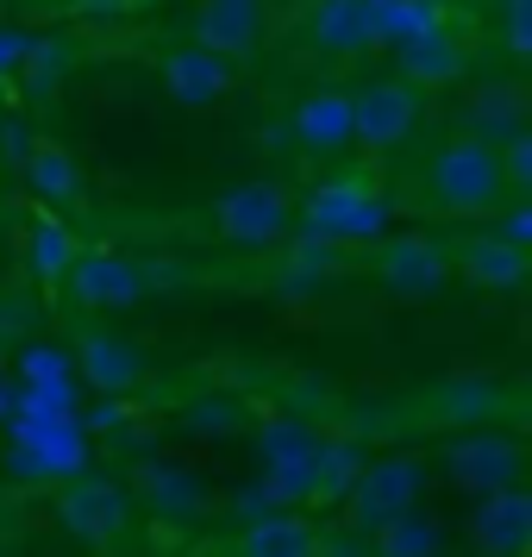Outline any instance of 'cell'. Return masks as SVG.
<instances>
[{
  "mask_svg": "<svg viewBox=\"0 0 532 557\" xmlns=\"http://www.w3.org/2000/svg\"><path fill=\"white\" fill-rule=\"evenodd\" d=\"M320 545L326 539H320V527L307 513H270V520L238 532L232 557H320Z\"/></svg>",
  "mask_w": 532,
  "mask_h": 557,
  "instance_id": "7402d4cb",
  "label": "cell"
},
{
  "mask_svg": "<svg viewBox=\"0 0 532 557\" xmlns=\"http://www.w3.org/2000/svg\"><path fill=\"white\" fill-rule=\"evenodd\" d=\"M370 7H376V13H388V7H395V0H370Z\"/></svg>",
  "mask_w": 532,
  "mask_h": 557,
  "instance_id": "83f0119b",
  "label": "cell"
},
{
  "mask_svg": "<svg viewBox=\"0 0 532 557\" xmlns=\"http://www.w3.org/2000/svg\"><path fill=\"white\" fill-rule=\"evenodd\" d=\"M420 126V88H407L401 76H376L351 95V151L388 157L401 151Z\"/></svg>",
  "mask_w": 532,
  "mask_h": 557,
  "instance_id": "ba28073f",
  "label": "cell"
},
{
  "mask_svg": "<svg viewBox=\"0 0 532 557\" xmlns=\"http://www.w3.org/2000/svg\"><path fill=\"white\" fill-rule=\"evenodd\" d=\"M320 445H326V432L307 426V420H263L257 451H263V476H270V495L276 502H307Z\"/></svg>",
  "mask_w": 532,
  "mask_h": 557,
  "instance_id": "9a60e30c",
  "label": "cell"
},
{
  "mask_svg": "<svg viewBox=\"0 0 532 557\" xmlns=\"http://www.w3.org/2000/svg\"><path fill=\"white\" fill-rule=\"evenodd\" d=\"M420 182H426V207H438L445 220H488L502 201H514V188L502 176V151L482 132H451L426 157Z\"/></svg>",
  "mask_w": 532,
  "mask_h": 557,
  "instance_id": "6da1fadb",
  "label": "cell"
},
{
  "mask_svg": "<svg viewBox=\"0 0 532 557\" xmlns=\"http://www.w3.org/2000/svg\"><path fill=\"white\" fill-rule=\"evenodd\" d=\"M20 170H26V188L38 207H76L88 195V176H82V157L63 145V138H38L26 157H20Z\"/></svg>",
  "mask_w": 532,
  "mask_h": 557,
  "instance_id": "44dd1931",
  "label": "cell"
},
{
  "mask_svg": "<svg viewBox=\"0 0 532 557\" xmlns=\"http://www.w3.org/2000/svg\"><path fill=\"white\" fill-rule=\"evenodd\" d=\"M38 51V38L32 32H13V26H0V70H13L20 57H32Z\"/></svg>",
  "mask_w": 532,
  "mask_h": 557,
  "instance_id": "4316f807",
  "label": "cell"
},
{
  "mask_svg": "<svg viewBox=\"0 0 532 557\" xmlns=\"http://www.w3.org/2000/svg\"><path fill=\"white\" fill-rule=\"evenodd\" d=\"M432 476L426 451H382L376 463H363L345 488V527L351 532H376L382 520H395L407 507H420V488Z\"/></svg>",
  "mask_w": 532,
  "mask_h": 557,
  "instance_id": "3957f363",
  "label": "cell"
},
{
  "mask_svg": "<svg viewBox=\"0 0 532 557\" xmlns=\"http://www.w3.org/2000/svg\"><path fill=\"white\" fill-rule=\"evenodd\" d=\"M0 557H7V545H0Z\"/></svg>",
  "mask_w": 532,
  "mask_h": 557,
  "instance_id": "f546056e",
  "label": "cell"
},
{
  "mask_svg": "<svg viewBox=\"0 0 532 557\" xmlns=\"http://www.w3.org/2000/svg\"><path fill=\"white\" fill-rule=\"evenodd\" d=\"M495 151H502V176L514 195H527L532 188V126L507 132V138H495Z\"/></svg>",
  "mask_w": 532,
  "mask_h": 557,
  "instance_id": "484cf974",
  "label": "cell"
},
{
  "mask_svg": "<svg viewBox=\"0 0 532 557\" xmlns=\"http://www.w3.org/2000/svg\"><path fill=\"white\" fill-rule=\"evenodd\" d=\"M163 95L188 113H207V107H226L238 95V63H226L207 45H176L163 57Z\"/></svg>",
  "mask_w": 532,
  "mask_h": 557,
  "instance_id": "2e32d148",
  "label": "cell"
},
{
  "mask_svg": "<svg viewBox=\"0 0 532 557\" xmlns=\"http://www.w3.org/2000/svg\"><path fill=\"white\" fill-rule=\"evenodd\" d=\"M57 527L76 545H88V552L120 545L132 527V488L113 476H70L57 488Z\"/></svg>",
  "mask_w": 532,
  "mask_h": 557,
  "instance_id": "8992f818",
  "label": "cell"
},
{
  "mask_svg": "<svg viewBox=\"0 0 532 557\" xmlns=\"http://www.w3.org/2000/svg\"><path fill=\"white\" fill-rule=\"evenodd\" d=\"M288 232H295V195L270 176L238 182L213 201V238L226 251H276L288 245Z\"/></svg>",
  "mask_w": 532,
  "mask_h": 557,
  "instance_id": "7a4b0ae2",
  "label": "cell"
},
{
  "mask_svg": "<svg viewBox=\"0 0 532 557\" xmlns=\"http://www.w3.org/2000/svg\"><path fill=\"white\" fill-rule=\"evenodd\" d=\"M502 7H527V0H502Z\"/></svg>",
  "mask_w": 532,
  "mask_h": 557,
  "instance_id": "f1b7e54d",
  "label": "cell"
},
{
  "mask_svg": "<svg viewBox=\"0 0 532 557\" xmlns=\"http://www.w3.org/2000/svg\"><path fill=\"white\" fill-rule=\"evenodd\" d=\"M307 45L332 63H351V57H370L382 38V13L370 0H313L307 7Z\"/></svg>",
  "mask_w": 532,
  "mask_h": 557,
  "instance_id": "e0dca14e",
  "label": "cell"
},
{
  "mask_svg": "<svg viewBox=\"0 0 532 557\" xmlns=\"http://www.w3.org/2000/svg\"><path fill=\"white\" fill-rule=\"evenodd\" d=\"M82 245L70 238V226L57 220L51 207H38L26 220V270L38 282H63V270H70V257H76Z\"/></svg>",
  "mask_w": 532,
  "mask_h": 557,
  "instance_id": "603a6c76",
  "label": "cell"
},
{
  "mask_svg": "<svg viewBox=\"0 0 532 557\" xmlns=\"http://www.w3.org/2000/svg\"><path fill=\"white\" fill-rule=\"evenodd\" d=\"M370 276H376V288L395 295V301H432V295H445V282H451V251H445V238H432V232L382 238L376 251H370Z\"/></svg>",
  "mask_w": 532,
  "mask_h": 557,
  "instance_id": "52a82bcc",
  "label": "cell"
},
{
  "mask_svg": "<svg viewBox=\"0 0 532 557\" xmlns=\"http://www.w3.org/2000/svg\"><path fill=\"white\" fill-rule=\"evenodd\" d=\"M132 502L157 507L163 520H201L207 507H213V488H207V476L188 470V463H145V470L132 476Z\"/></svg>",
  "mask_w": 532,
  "mask_h": 557,
  "instance_id": "ffe728a7",
  "label": "cell"
},
{
  "mask_svg": "<svg viewBox=\"0 0 532 557\" xmlns=\"http://www.w3.org/2000/svg\"><path fill=\"white\" fill-rule=\"evenodd\" d=\"M395 76L407 88H432V95L438 88H463L470 82V45L445 20H432V26L395 38Z\"/></svg>",
  "mask_w": 532,
  "mask_h": 557,
  "instance_id": "8fae6325",
  "label": "cell"
},
{
  "mask_svg": "<svg viewBox=\"0 0 532 557\" xmlns=\"http://www.w3.org/2000/svg\"><path fill=\"white\" fill-rule=\"evenodd\" d=\"M288 138L307 157H345L351 151V88H307L288 113Z\"/></svg>",
  "mask_w": 532,
  "mask_h": 557,
  "instance_id": "ac0fdd59",
  "label": "cell"
},
{
  "mask_svg": "<svg viewBox=\"0 0 532 557\" xmlns=\"http://www.w3.org/2000/svg\"><path fill=\"white\" fill-rule=\"evenodd\" d=\"M438 463H445V476L457 482V488H507V482H527V445H520V432L514 426H463L438 451Z\"/></svg>",
  "mask_w": 532,
  "mask_h": 557,
  "instance_id": "5b68a950",
  "label": "cell"
},
{
  "mask_svg": "<svg viewBox=\"0 0 532 557\" xmlns=\"http://www.w3.org/2000/svg\"><path fill=\"white\" fill-rule=\"evenodd\" d=\"M307 232H320V238H338V245H370L382 226H388V201L370 195V182H326L307 213H295Z\"/></svg>",
  "mask_w": 532,
  "mask_h": 557,
  "instance_id": "30bf717a",
  "label": "cell"
},
{
  "mask_svg": "<svg viewBox=\"0 0 532 557\" xmlns=\"http://www.w3.org/2000/svg\"><path fill=\"white\" fill-rule=\"evenodd\" d=\"M445 251H451V276H463L470 288H482V295H514V288H527V276H532L527 245L488 232V220H482V232L451 238Z\"/></svg>",
  "mask_w": 532,
  "mask_h": 557,
  "instance_id": "7c38bea8",
  "label": "cell"
},
{
  "mask_svg": "<svg viewBox=\"0 0 532 557\" xmlns=\"http://www.w3.org/2000/svg\"><path fill=\"white\" fill-rule=\"evenodd\" d=\"M370 539H376V557H445V527L426 520L420 507H407V513H395V520H382Z\"/></svg>",
  "mask_w": 532,
  "mask_h": 557,
  "instance_id": "cb8c5ba5",
  "label": "cell"
},
{
  "mask_svg": "<svg viewBox=\"0 0 532 557\" xmlns=\"http://www.w3.org/2000/svg\"><path fill=\"white\" fill-rule=\"evenodd\" d=\"M76 370L82 382L107 395V401H120V395H138L145 376H151V357L145 345H132L126 332H107V326H82L76 332Z\"/></svg>",
  "mask_w": 532,
  "mask_h": 557,
  "instance_id": "4fadbf2b",
  "label": "cell"
},
{
  "mask_svg": "<svg viewBox=\"0 0 532 557\" xmlns=\"http://www.w3.org/2000/svg\"><path fill=\"white\" fill-rule=\"evenodd\" d=\"M151 288H157L151 263L120 251H76L70 270H63V295L82 313H132V307L151 301Z\"/></svg>",
  "mask_w": 532,
  "mask_h": 557,
  "instance_id": "277c9868",
  "label": "cell"
},
{
  "mask_svg": "<svg viewBox=\"0 0 532 557\" xmlns=\"http://www.w3.org/2000/svg\"><path fill=\"white\" fill-rule=\"evenodd\" d=\"M470 552L477 557H527L532 552V488L507 482V488H482L470 507Z\"/></svg>",
  "mask_w": 532,
  "mask_h": 557,
  "instance_id": "5bb4252c",
  "label": "cell"
},
{
  "mask_svg": "<svg viewBox=\"0 0 532 557\" xmlns=\"http://www.w3.org/2000/svg\"><path fill=\"white\" fill-rule=\"evenodd\" d=\"M520 126H532V88L520 76H482L463 88V132L507 138Z\"/></svg>",
  "mask_w": 532,
  "mask_h": 557,
  "instance_id": "d6986e66",
  "label": "cell"
},
{
  "mask_svg": "<svg viewBox=\"0 0 532 557\" xmlns=\"http://www.w3.org/2000/svg\"><path fill=\"white\" fill-rule=\"evenodd\" d=\"M188 45H207L226 63H251L263 45H270V7L263 0H195L188 13Z\"/></svg>",
  "mask_w": 532,
  "mask_h": 557,
  "instance_id": "9c48e42d",
  "label": "cell"
},
{
  "mask_svg": "<svg viewBox=\"0 0 532 557\" xmlns=\"http://www.w3.org/2000/svg\"><path fill=\"white\" fill-rule=\"evenodd\" d=\"M357 470H363V451H357V438H326V445H320V457H313V482H307V502H313V507L345 502V488H351Z\"/></svg>",
  "mask_w": 532,
  "mask_h": 557,
  "instance_id": "d4e9b609",
  "label": "cell"
}]
</instances>
